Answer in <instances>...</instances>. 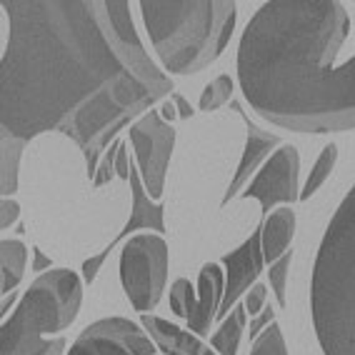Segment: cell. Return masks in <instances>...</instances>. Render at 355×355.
Instances as JSON below:
<instances>
[{
	"instance_id": "cell-1",
	"label": "cell",
	"mask_w": 355,
	"mask_h": 355,
	"mask_svg": "<svg viewBox=\"0 0 355 355\" xmlns=\"http://www.w3.org/2000/svg\"><path fill=\"white\" fill-rule=\"evenodd\" d=\"M0 133H63L96 180L118 133L173 96L143 48L125 0H6Z\"/></svg>"
},
{
	"instance_id": "cell-2",
	"label": "cell",
	"mask_w": 355,
	"mask_h": 355,
	"mask_svg": "<svg viewBox=\"0 0 355 355\" xmlns=\"http://www.w3.org/2000/svg\"><path fill=\"white\" fill-rule=\"evenodd\" d=\"M338 0H270L238 45V83L250 108L293 133L355 128V58L336 65L348 38Z\"/></svg>"
},
{
	"instance_id": "cell-3",
	"label": "cell",
	"mask_w": 355,
	"mask_h": 355,
	"mask_svg": "<svg viewBox=\"0 0 355 355\" xmlns=\"http://www.w3.org/2000/svg\"><path fill=\"white\" fill-rule=\"evenodd\" d=\"M311 313L323 355H355V185L330 218L318 248Z\"/></svg>"
},
{
	"instance_id": "cell-4",
	"label": "cell",
	"mask_w": 355,
	"mask_h": 355,
	"mask_svg": "<svg viewBox=\"0 0 355 355\" xmlns=\"http://www.w3.org/2000/svg\"><path fill=\"white\" fill-rule=\"evenodd\" d=\"M140 15L165 73L193 76L223 55L238 20L233 0H140Z\"/></svg>"
},
{
	"instance_id": "cell-5",
	"label": "cell",
	"mask_w": 355,
	"mask_h": 355,
	"mask_svg": "<svg viewBox=\"0 0 355 355\" xmlns=\"http://www.w3.org/2000/svg\"><path fill=\"white\" fill-rule=\"evenodd\" d=\"M83 275L53 268L23 293L18 308L3 320L0 355H63L65 338L83 303Z\"/></svg>"
},
{
	"instance_id": "cell-6",
	"label": "cell",
	"mask_w": 355,
	"mask_h": 355,
	"mask_svg": "<svg viewBox=\"0 0 355 355\" xmlns=\"http://www.w3.org/2000/svg\"><path fill=\"white\" fill-rule=\"evenodd\" d=\"M171 253L160 233H138L121 250V283L135 311L148 315L160 303L168 280Z\"/></svg>"
},
{
	"instance_id": "cell-7",
	"label": "cell",
	"mask_w": 355,
	"mask_h": 355,
	"mask_svg": "<svg viewBox=\"0 0 355 355\" xmlns=\"http://www.w3.org/2000/svg\"><path fill=\"white\" fill-rule=\"evenodd\" d=\"M135 148V165L146 193L158 203L165 191V175L175 148V128L160 118V110H150L130 125L128 133Z\"/></svg>"
},
{
	"instance_id": "cell-8",
	"label": "cell",
	"mask_w": 355,
	"mask_h": 355,
	"mask_svg": "<svg viewBox=\"0 0 355 355\" xmlns=\"http://www.w3.org/2000/svg\"><path fill=\"white\" fill-rule=\"evenodd\" d=\"M300 155L293 146H280L263 163L255 178L248 183L241 198H255L260 203L263 220L270 216L275 205H293L300 200Z\"/></svg>"
},
{
	"instance_id": "cell-9",
	"label": "cell",
	"mask_w": 355,
	"mask_h": 355,
	"mask_svg": "<svg viewBox=\"0 0 355 355\" xmlns=\"http://www.w3.org/2000/svg\"><path fill=\"white\" fill-rule=\"evenodd\" d=\"M158 348L146 328L128 318H103L85 328L68 355H155Z\"/></svg>"
},
{
	"instance_id": "cell-10",
	"label": "cell",
	"mask_w": 355,
	"mask_h": 355,
	"mask_svg": "<svg viewBox=\"0 0 355 355\" xmlns=\"http://www.w3.org/2000/svg\"><path fill=\"white\" fill-rule=\"evenodd\" d=\"M128 183H130V193H133L130 218H128L125 228L121 230V235L108 243V248H103L98 255H90L88 260H83L80 275L85 283H93V280L98 278V270H101V266L105 263V258H108L121 243L130 241L133 235H138V230L148 228L150 233H160V235L165 233V205L155 203V200L146 193V185H143V180H140L135 160H133V173H130V180H128Z\"/></svg>"
},
{
	"instance_id": "cell-11",
	"label": "cell",
	"mask_w": 355,
	"mask_h": 355,
	"mask_svg": "<svg viewBox=\"0 0 355 355\" xmlns=\"http://www.w3.org/2000/svg\"><path fill=\"white\" fill-rule=\"evenodd\" d=\"M220 266L225 268V295H223L218 320H225L238 305V300L245 298V293L255 286L258 275L263 273L266 255H263V243H260V228H255L250 238L241 248H235L233 253L223 255Z\"/></svg>"
},
{
	"instance_id": "cell-12",
	"label": "cell",
	"mask_w": 355,
	"mask_h": 355,
	"mask_svg": "<svg viewBox=\"0 0 355 355\" xmlns=\"http://www.w3.org/2000/svg\"><path fill=\"white\" fill-rule=\"evenodd\" d=\"M233 110L243 118V123H245L248 128V140H245V148H243V155H241V163H238V168H235V175L233 180H230L228 191H225V196H223L220 205L225 208V205L233 200L235 196H241L243 191L248 188V183L255 178V173L263 168V160L270 155V150H273L275 146H280V138L275 133H268V130H263V128H258L255 123H250V118L245 115V110L238 105V103H233Z\"/></svg>"
},
{
	"instance_id": "cell-13",
	"label": "cell",
	"mask_w": 355,
	"mask_h": 355,
	"mask_svg": "<svg viewBox=\"0 0 355 355\" xmlns=\"http://www.w3.org/2000/svg\"><path fill=\"white\" fill-rule=\"evenodd\" d=\"M223 295H225V268L220 263H205L200 268V278H198V298L193 305L191 318L185 320L191 333L196 336H208L213 320H218L220 313Z\"/></svg>"
},
{
	"instance_id": "cell-14",
	"label": "cell",
	"mask_w": 355,
	"mask_h": 355,
	"mask_svg": "<svg viewBox=\"0 0 355 355\" xmlns=\"http://www.w3.org/2000/svg\"><path fill=\"white\" fill-rule=\"evenodd\" d=\"M140 325L153 338L155 348L165 355H218L210 348V343L200 340V336L165 320V318L148 313V315H140Z\"/></svg>"
},
{
	"instance_id": "cell-15",
	"label": "cell",
	"mask_w": 355,
	"mask_h": 355,
	"mask_svg": "<svg viewBox=\"0 0 355 355\" xmlns=\"http://www.w3.org/2000/svg\"><path fill=\"white\" fill-rule=\"evenodd\" d=\"M260 243H263V255L266 263L273 266L286 253H291V243L295 238V210L291 205L273 210L266 220H260Z\"/></svg>"
},
{
	"instance_id": "cell-16",
	"label": "cell",
	"mask_w": 355,
	"mask_h": 355,
	"mask_svg": "<svg viewBox=\"0 0 355 355\" xmlns=\"http://www.w3.org/2000/svg\"><path fill=\"white\" fill-rule=\"evenodd\" d=\"M28 248L18 238H3L0 243V268H3V298L18 288L26 275Z\"/></svg>"
},
{
	"instance_id": "cell-17",
	"label": "cell",
	"mask_w": 355,
	"mask_h": 355,
	"mask_svg": "<svg viewBox=\"0 0 355 355\" xmlns=\"http://www.w3.org/2000/svg\"><path fill=\"white\" fill-rule=\"evenodd\" d=\"M0 193L3 198H10L18 191V171H20V158L26 153V140H18L13 135L0 133Z\"/></svg>"
},
{
	"instance_id": "cell-18",
	"label": "cell",
	"mask_w": 355,
	"mask_h": 355,
	"mask_svg": "<svg viewBox=\"0 0 355 355\" xmlns=\"http://www.w3.org/2000/svg\"><path fill=\"white\" fill-rule=\"evenodd\" d=\"M245 305H235L225 320L220 323L218 333L210 338V348L218 355H238V345H241L243 330H245Z\"/></svg>"
},
{
	"instance_id": "cell-19",
	"label": "cell",
	"mask_w": 355,
	"mask_h": 355,
	"mask_svg": "<svg viewBox=\"0 0 355 355\" xmlns=\"http://www.w3.org/2000/svg\"><path fill=\"white\" fill-rule=\"evenodd\" d=\"M336 160H338V146L330 143V146L323 148V153L318 155L315 165L311 168V175H308L303 191H300V200H311V198L323 188V183L330 178L333 168H336Z\"/></svg>"
},
{
	"instance_id": "cell-20",
	"label": "cell",
	"mask_w": 355,
	"mask_h": 355,
	"mask_svg": "<svg viewBox=\"0 0 355 355\" xmlns=\"http://www.w3.org/2000/svg\"><path fill=\"white\" fill-rule=\"evenodd\" d=\"M233 90L235 83L230 76H218L205 85L203 96H200V103H198V110L203 113H213V110H220L225 103L233 101Z\"/></svg>"
},
{
	"instance_id": "cell-21",
	"label": "cell",
	"mask_w": 355,
	"mask_h": 355,
	"mask_svg": "<svg viewBox=\"0 0 355 355\" xmlns=\"http://www.w3.org/2000/svg\"><path fill=\"white\" fill-rule=\"evenodd\" d=\"M250 355H288L286 338H283V330H280L278 323H270L255 338Z\"/></svg>"
},
{
	"instance_id": "cell-22",
	"label": "cell",
	"mask_w": 355,
	"mask_h": 355,
	"mask_svg": "<svg viewBox=\"0 0 355 355\" xmlns=\"http://www.w3.org/2000/svg\"><path fill=\"white\" fill-rule=\"evenodd\" d=\"M193 305H196V291H193L191 280L188 278H178L171 286V308L178 318L188 320L193 313Z\"/></svg>"
},
{
	"instance_id": "cell-23",
	"label": "cell",
	"mask_w": 355,
	"mask_h": 355,
	"mask_svg": "<svg viewBox=\"0 0 355 355\" xmlns=\"http://www.w3.org/2000/svg\"><path fill=\"white\" fill-rule=\"evenodd\" d=\"M291 263H293V250L286 253L278 263L270 266L268 275H270V288L275 293V300H278L280 308H286L288 303V273H291Z\"/></svg>"
},
{
	"instance_id": "cell-24",
	"label": "cell",
	"mask_w": 355,
	"mask_h": 355,
	"mask_svg": "<svg viewBox=\"0 0 355 355\" xmlns=\"http://www.w3.org/2000/svg\"><path fill=\"white\" fill-rule=\"evenodd\" d=\"M118 148H121V140H115L113 146L108 148V153L103 155L101 168H98L96 180H93V185H96V188H103V185H108L110 180L115 178V158H118Z\"/></svg>"
},
{
	"instance_id": "cell-25",
	"label": "cell",
	"mask_w": 355,
	"mask_h": 355,
	"mask_svg": "<svg viewBox=\"0 0 355 355\" xmlns=\"http://www.w3.org/2000/svg\"><path fill=\"white\" fill-rule=\"evenodd\" d=\"M266 298H268V288L255 283L250 291L245 293V298H243V305H245V311L250 318H258L260 313L266 311Z\"/></svg>"
},
{
	"instance_id": "cell-26",
	"label": "cell",
	"mask_w": 355,
	"mask_h": 355,
	"mask_svg": "<svg viewBox=\"0 0 355 355\" xmlns=\"http://www.w3.org/2000/svg\"><path fill=\"white\" fill-rule=\"evenodd\" d=\"M20 218V205L15 203L13 198H3V203H0V228L8 230L13 223H18Z\"/></svg>"
},
{
	"instance_id": "cell-27",
	"label": "cell",
	"mask_w": 355,
	"mask_h": 355,
	"mask_svg": "<svg viewBox=\"0 0 355 355\" xmlns=\"http://www.w3.org/2000/svg\"><path fill=\"white\" fill-rule=\"evenodd\" d=\"M130 173H133V160L128 158L125 140H121V148H118V158H115V175L121 178V180H130Z\"/></svg>"
},
{
	"instance_id": "cell-28",
	"label": "cell",
	"mask_w": 355,
	"mask_h": 355,
	"mask_svg": "<svg viewBox=\"0 0 355 355\" xmlns=\"http://www.w3.org/2000/svg\"><path fill=\"white\" fill-rule=\"evenodd\" d=\"M270 323H275V313H273V308H266L258 318L250 320V340H255V338H258Z\"/></svg>"
},
{
	"instance_id": "cell-29",
	"label": "cell",
	"mask_w": 355,
	"mask_h": 355,
	"mask_svg": "<svg viewBox=\"0 0 355 355\" xmlns=\"http://www.w3.org/2000/svg\"><path fill=\"white\" fill-rule=\"evenodd\" d=\"M31 270H35V273H48V270H53V260L48 258V255L40 250V248H33V266Z\"/></svg>"
},
{
	"instance_id": "cell-30",
	"label": "cell",
	"mask_w": 355,
	"mask_h": 355,
	"mask_svg": "<svg viewBox=\"0 0 355 355\" xmlns=\"http://www.w3.org/2000/svg\"><path fill=\"white\" fill-rule=\"evenodd\" d=\"M171 101L175 103L178 115H180V118H183V121H188V118H193V113H196V110L191 108V103L185 101L183 96H178V93H173V96H171Z\"/></svg>"
},
{
	"instance_id": "cell-31",
	"label": "cell",
	"mask_w": 355,
	"mask_h": 355,
	"mask_svg": "<svg viewBox=\"0 0 355 355\" xmlns=\"http://www.w3.org/2000/svg\"><path fill=\"white\" fill-rule=\"evenodd\" d=\"M160 118H163L165 123H171V125H173V121H175V118H180V115H178L175 103H173V101H165L163 105H160Z\"/></svg>"
},
{
	"instance_id": "cell-32",
	"label": "cell",
	"mask_w": 355,
	"mask_h": 355,
	"mask_svg": "<svg viewBox=\"0 0 355 355\" xmlns=\"http://www.w3.org/2000/svg\"><path fill=\"white\" fill-rule=\"evenodd\" d=\"M15 303V293H10V295H6V298H3V318H8V311H10V305Z\"/></svg>"
}]
</instances>
